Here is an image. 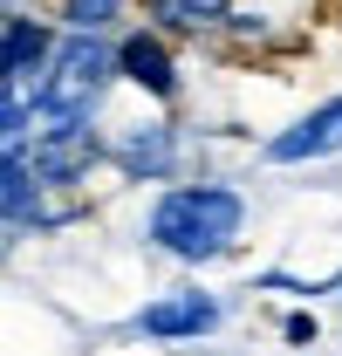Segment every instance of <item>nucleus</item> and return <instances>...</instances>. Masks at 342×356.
<instances>
[{"label": "nucleus", "instance_id": "11", "mask_svg": "<svg viewBox=\"0 0 342 356\" xmlns=\"http://www.w3.org/2000/svg\"><path fill=\"white\" fill-rule=\"evenodd\" d=\"M21 7H28V0H0V14H21Z\"/></svg>", "mask_w": 342, "mask_h": 356}, {"label": "nucleus", "instance_id": "4", "mask_svg": "<svg viewBox=\"0 0 342 356\" xmlns=\"http://www.w3.org/2000/svg\"><path fill=\"white\" fill-rule=\"evenodd\" d=\"M329 158H342V89H336V96H322V103H308L301 117H288L281 131L260 144V165H274V172L329 165Z\"/></svg>", "mask_w": 342, "mask_h": 356}, {"label": "nucleus", "instance_id": "6", "mask_svg": "<svg viewBox=\"0 0 342 356\" xmlns=\"http://www.w3.org/2000/svg\"><path fill=\"white\" fill-rule=\"evenodd\" d=\"M103 151H110V165H117L124 178H137V185H171L178 165H185V137H178V124H165V117L117 131Z\"/></svg>", "mask_w": 342, "mask_h": 356}, {"label": "nucleus", "instance_id": "1", "mask_svg": "<svg viewBox=\"0 0 342 356\" xmlns=\"http://www.w3.org/2000/svg\"><path fill=\"white\" fill-rule=\"evenodd\" d=\"M144 240L178 267H213L247 240V192L233 178H171L144 213Z\"/></svg>", "mask_w": 342, "mask_h": 356}, {"label": "nucleus", "instance_id": "3", "mask_svg": "<svg viewBox=\"0 0 342 356\" xmlns=\"http://www.w3.org/2000/svg\"><path fill=\"white\" fill-rule=\"evenodd\" d=\"M117 83L137 89L144 103L171 110L185 96V69H178V42H171L158 21H130L117 35Z\"/></svg>", "mask_w": 342, "mask_h": 356}, {"label": "nucleus", "instance_id": "7", "mask_svg": "<svg viewBox=\"0 0 342 356\" xmlns=\"http://www.w3.org/2000/svg\"><path fill=\"white\" fill-rule=\"evenodd\" d=\"M240 0H144V21H158L171 42H213L226 35Z\"/></svg>", "mask_w": 342, "mask_h": 356}, {"label": "nucleus", "instance_id": "9", "mask_svg": "<svg viewBox=\"0 0 342 356\" xmlns=\"http://www.w3.org/2000/svg\"><path fill=\"white\" fill-rule=\"evenodd\" d=\"M28 240V220H14V213H0V261H14V247Z\"/></svg>", "mask_w": 342, "mask_h": 356}, {"label": "nucleus", "instance_id": "10", "mask_svg": "<svg viewBox=\"0 0 342 356\" xmlns=\"http://www.w3.org/2000/svg\"><path fill=\"white\" fill-rule=\"evenodd\" d=\"M281 336H288V343H315V336H322V322H315V315H288V322H281Z\"/></svg>", "mask_w": 342, "mask_h": 356}, {"label": "nucleus", "instance_id": "8", "mask_svg": "<svg viewBox=\"0 0 342 356\" xmlns=\"http://www.w3.org/2000/svg\"><path fill=\"white\" fill-rule=\"evenodd\" d=\"M137 7L144 0H55V28L62 35H124L130 21H137Z\"/></svg>", "mask_w": 342, "mask_h": 356}, {"label": "nucleus", "instance_id": "5", "mask_svg": "<svg viewBox=\"0 0 342 356\" xmlns=\"http://www.w3.org/2000/svg\"><path fill=\"white\" fill-rule=\"evenodd\" d=\"M219 322H226V302L213 288H165V295H151L144 309L130 315V329L144 343H199V336H213Z\"/></svg>", "mask_w": 342, "mask_h": 356}, {"label": "nucleus", "instance_id": "2", "mask_svg": "<svg viewBox=\"0 0 342 356\" xmlns=\"http://www.w3.org/2000/svg\"><path fill=\"white\" fill-rule=\"evenodd\" d=\"M117 89V42L110 35H62L42 69L35 110L48 117H96V103Z\"/></svg>", "mask_w": 342, "mask_h": 356}]
</instances>
